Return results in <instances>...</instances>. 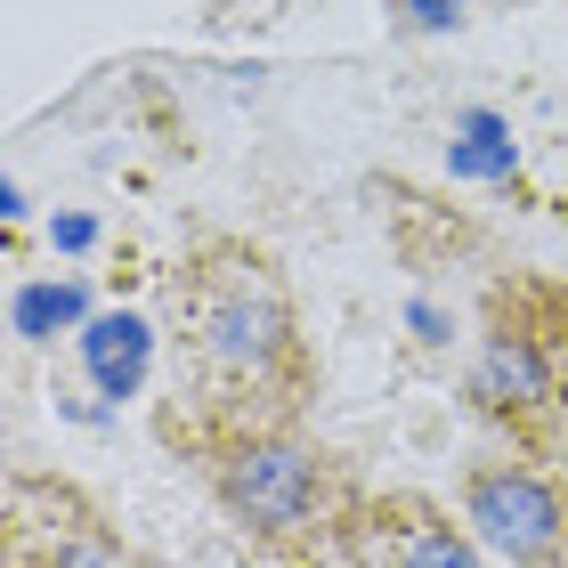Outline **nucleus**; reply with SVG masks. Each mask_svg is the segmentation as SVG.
Wrapping results in <instances>:
<instances>
[{
	"mask_svg": "<svg viewBox=\"0 0 568 568\" xmlns=\"http://www.w3.org/2000/svg\"><path fill=\"white\" fill-rule=\"evenodd\" d=\"M545 284H552V325H560V357H568V276L545 268Z\"/></svg>",
	"mask_w": 568,
	"mask_h": 568,
	"instance_id": "obj_8",
	"label": "nucleus"
},
{
	"mask_svg": "<svg viewBox=\"0 0 568 568\" xmlns=\"http://www.w3.org/2000/svg\"><path fill=\"white\" fill-rule=\"evenodd\" d=\"M317 390H325V366L301 325V293L284 276V261L252 236L203 227L163 276L154 447L195 471L227 438L308 430Z\"/></svg>",
	"mask_w": 568,
	"mask_h": 568,
	"instance_id": "obj_1",
	"label": "nucleus"
},
{
	"mask_svg": "<svg viewBox=\"0 0 568 568\" xmlns=\"http://www.w3.org/2000/svg\"><path fill=\"white\" fill-rule=\"evenodd\" d=\"M463 398L511 455L552 463L568 447V357H560L545 268H504L479 293V342H471Z\"/></svg>",
	"mask_w": 568,
	"mask_h": 568,
	"instance_id": "obj_3",
	"label": "nucleus"
},
{
	"mask_svg": "<svg viewBox=\"0 0 568 568\" xmlns=\"http://www.w3.org/2000/svg\"><path fill=\"white\" fill-rule=\"evenodd\" d=\"M382 9H390L398 33H447V24H463L479 9V0H382Z\"/></svg>",
	"mask_w": 568,
	"mask_h": 568,
	"instance_id": "obj_7",
	"label": "nucleus"
},
{
	"mask_svg": "<svg viewBox=\"0 0 568 568\" xmlns=\"http://www.w3.org/2000/svg\"><path fill=\"white\" fill-rule=\"evenodd\" d=\"M163 333H146V317H131V308H106V317L90 325V374H98V390L106 398H131L139 382H146V357Z\"/></svg>",
	"mask_w": 568,
	"mask_h": 568,
	"instance_id": "obj_6",
	"label": "nucleus"
},
{
	"mask_svg": "<svg viewBox=\"0 0 568 568\" xmlns=\"http://www.w3.org/2000/svg\"><path fill=\"white\" fill-rule=\"evenodd\" d=\"M333 568H487V545L455 504L423 496V487H374L366 520L349 528Z\"/></svg>",
	"mask_w": 568,
	"mask_h": 568,
	"instance_id": "obj_5",
	"label": "nucleus"
},
{
	"mask_svg": "<svg viewBox=\"0 0 568 568\" xmlns=\"http://www.w3.org/2000/svg\"><path fill=\"white\" fill-rule=\"evenodd\" d=\"M552 463H560V471H568V447H560V455H552Z\"/></svg>",
	"mask_w": 568,
	"mask_h": 568,
	"instance_id": "obj_9",
	"label": "nucleus"
},
{
	"mask_svg": "<svg viewBox=\"0 0 568 568\" xmlns=\"http://www.w3.org/2000/svg\"><path fill=\"white\" fill-rule=\"evenodd\" d=\"M455 511L471 520L487 560L504 568H568V471L545 455H479L455 479Z\"/></svg>",
	"mask_w": 568,
	"mask_h": 568,
	"instance_id": "obj_4",
	"label": "nucleus"
},
{
	"mask_svg": "<svg viewBox=\"0 0 568 568\" xmlns=\"http://www.w3.org/2000/svg\"><path fill=\"white\" fill-rule=\"evenodd\" d=\"M195 479L252 568H333L374 504V479L342 447H325L317 430L227 438L220 455L195 463Z\"/></svg>",
	"mask_w": 568,
	"mask_h": 568,
	"instance_id": "obj_2",
	"label": "nucleus"
}]
</instances>
